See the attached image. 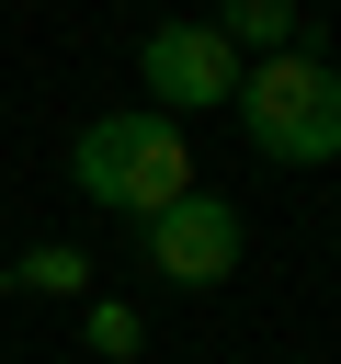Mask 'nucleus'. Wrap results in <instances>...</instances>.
<instances>
[{"label":"nucleus","instance_id":"nucleus-1","mask_svg":"<svg viewBox=\"0 0 341 364\" xmlns=\"http://www.w3.org/2000/svg\"><path fill=\"white\" fill-rule=\"evenodd\" d=\"M68 182H80L91 205H114V216H159L170 193H193V148H182L170 114L125 102V114H91V125L68 136Z\"/></svg>","mask_w":341,"mask_h":364},{"label":"nucleus","instance_id":"nucleus-2","mask_svg":"<svg viewBox=\"0 0 341 364\" xmlns=\"http://www.w3.org/2000/svg\"><path fill=\"white\" fill-rule=\"evenodd\" d=\"M239 125H250L261 159H284V171H330V159H341V68L307 57V46L250 57V68H239Z\"/></svg>","mask_w":341,"mask_h":364},{"label":"nucleus","instance_id":"nucleus-3","mask_svg":"<svg viewBox=\"0 0 341 364\" xmlns=\"http://www.w3.org/2000/svg\"><path fill=\"white\" fill-rule=\"evenodd\" d=\"M239 250H250V228H239V205L227 193H170L159 216H136V262L159 273V284H182V296H216L227 273H239Z\"/></svg>","mask_w":341,"mask_h":364},{"label":"nucleus","instance_id":"nucleus-4","mask_svg":"<svg viewBox=\"0 0 341 364\" xmlns=\"http://www.w3.org/2000/svg\"><path fill=\"white\" fill-rule=\"evenodd\" d=\"M136 80L159 91L148 114H216V102H239V57L216 46V23H148V46H136Z\"/></svg>","mask_w":341,"mask_h":364},{"label":"nucleus","instance_id":"nucleus-5","mask_svg":"<svg viewBox=\"0 0 341 364\" xmlns=\"http://www.w3.org/2000/svg\"><path fill=\"white\" fill-rule=\"evenodd\" d=\"M216 46L250 68V57H284L296 46V0H216Z\"/></svg>","mask_w":341,"mask_h":364},{"label":"nucleus","instance_id":"nucleus-6","mask_svg":"<svg viewBox=\"0 0 341 364\" xmlns=\"http://www.w3.org/2000/svg\"><path fill=\"white\" fill-rule=\"evenodd\" d=\"M11 284H23V296H91V262H80L68 239H34V250L11 262Z\"/></svg>","mask_w":341,"mask_h":364},{"label":"nucleus","instance_id":"nucleus-7","mask_svg":"<svg viewBox=\"0 0 341 364\" xmlns=\"http://www.w3.org/2000/svg\"><path fill=\"white\" fill-rule=\"evenodd\" d=\"M91 353H114V364L136 353V307H125V296H102V307H91Z\"/></svg>","mask_w":341,"mask_h":364}]
</instances>
